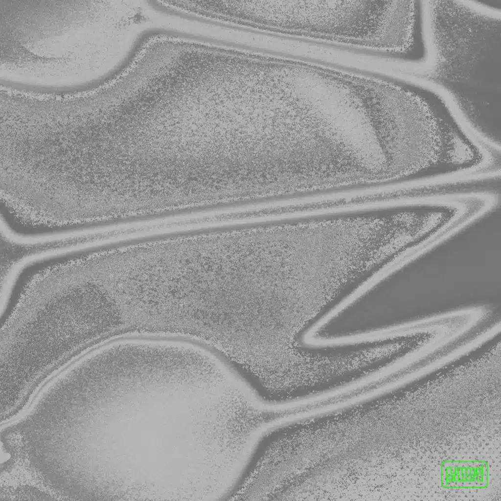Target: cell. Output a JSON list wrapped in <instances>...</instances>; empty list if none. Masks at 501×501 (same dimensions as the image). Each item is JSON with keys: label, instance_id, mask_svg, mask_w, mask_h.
<instances>
[{"label": "cell", "instance_id": "cell-1", "mask_svg": "<svg viewBox=\"0 0 501 501\" xmlns=\"http://www.w3.org/2000/svg\"><path fill=\"white\" fill-rule=\"evenodd\" d=\"M500 18L471 5L446 4L434 11L427 25L428 55L438 76L459 83L484 73L500 38Z\"/></svg>", "mask_w": 501, "mask_h": 501}, {"label": "cell", "instance_id": "cell-2", "mask_svg": "<svg viewBox=\"0 0 501 501\" xmlns=\"http://www.w3.org/2000/svg\"><path fill=\"white\" fill-rule=\"evenodd\" d=\"M488 482V466L481 460H447L441 465V483L448 488H483Z\"/></svg>", "mask_w": 501, "mask_h": 501}]
</instances>
